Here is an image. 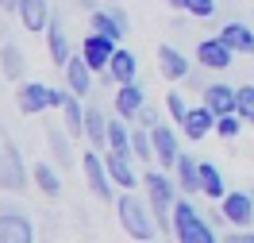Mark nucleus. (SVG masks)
Wrapping results in <instances>:
<instances>
[{
  "mask_svg": "<svg viewBox=\"0 0 254 243\" xmlns=\"http://www.w3.org/2000/svg\"><path fill=\"white\" fill-rule=\"evenodd\" d=\"M185 85H189V89H200V93H204V89H208V81H204V66H200V74H192V70H189V74H185Z\"/></svg>",
  "mask_w": 254,
  "mask_h": 243,
  "instance_id": "obj_36",
  "label": "nucleus"
},
{
  "mask_svg": "<svg viewBox=\"0 0 254 243\" xmlns=\"http://www.w3.org/2000/svg\"><path fill=\"white\" fill-rule=\"evenodd\" d=\"M0 70H4V78H8V81H23L27 58H23V50H19L16 43H4V47H0Z\"/></svg>",
  "mask_w": 254,
  "mask_h": 243,
  "instance_id": "obj_27",
  "label": "nucleus"
},
{
  "mask_svg": "<svg viewBox=\"0 0 254 243\" xmlns=\"http://www.w3.org/2000/svg\"><path fill=\"white\" fill-rule=\"evenodd\" d=\"M220 39L227 47L235 50V54H254V27H247L243 19H231V23H223Z\"/></svg>",
  "mask_w": 254,
  "mask_h": 243,
  "instance_id": "obj_23",
  "label": "nucleus"
},
{
  "mask_svg": "<svg viewBox=\"0 0 254 243\" xmlns=\"http://www.w3.org/2000/svg\"><path fill=\"white\" fill-rule=\"evenodd\" d=\"M220 216L227 220V224H235V228L254 224V197L247 193V189H231V193H223Z\"/></svg>",
  "mask_w": 254,
  "mask_h": 243,
  "instance_id": "obj_6",
  "label": "nucleus"
},
{
  "mask_svg": "<svg viewBox=\"0 0 254 243\" xmlns=\"http://www.w3.org/2000/svg\"><path fill=\"white\" fill-rule=\"evenodd\" d=\"M89 27H93V31L112 35V39L120 43V39L131 31V19H127L124 8H93V16H89Z\"/></svg>",
  "mask_w": 254,
  "mask_h": 243,
  "instance_id": "obj_9",
  "label": "nucleus"
},
{
  "mask_svg": "<svg viewBox=\"0 0 254 243\" xmlns=\"http://www.w3.org/2000/svg\"><path fill=\"white\" fill-rule=\"evenodd\" d=\"M185 135H189L192 143H200V139H208L212 131H216V112L208 108V104H196V108H189V116H185Z\"/></svg>",
  "mask_w": 254,
  "mask_h": 243,
  "instance_id": "obj_18",
  "label": "nucleus"
},
{
  "mask_svg": "<svg viewBox=\"0 0 254 243\" xmlns=\"http://www.w3.org/2000/svg\"><path fill=\"white\" fill-rule=\"evenodd\" d=\"M243 124H247V120L239 112H223V116H216V135H220V139H235L239 131H243Z\"/></svg>",
  "mask_w": 254,
  "mask_h": 243,
  "instance_id": "obj_33",
  "label": "nucleus"
},
{
  "mask_svg": "<svg viewBox=\"0 0 254 243\" xmlns=\"http://www.w3.org/2000/svg\"><path fill=\"white\" fill-rule=\"evenodd\" d=\"M200 97H204V104L216 116L235 112V89H231V85H223V81H208V89L200 93Z\"/></svg>",
  "mask_w": 254,
  "mask_h": 243,
  "instance_id": "obj_25",
  "label": "nucleus"
},
{
  "mask_svg": "<svg viewBox=\"0 0 254 243\" xmlns=\"http://www.w3.org/2000/svg\"><path fill=\"white\" fill-rule=\"evenodd\" d=\"M35 224L31 216H23L16 209H0V243H35Z\"/></svg>",
  "mask_w": 254,
  "mask_h": 243,
  "instance_id": "obj_7",
  "label": "nucleus"
},
{
  "mask_svg": "<svg viewBox=\"0 0 254 243\" xmlns=\"http://www.w3.org/2000/svg\"><path fill=\"white\" fill-rule=\"evenodd\" d=\"M131 151H104V162H108V174H112V181L120 185V189H135L139 185V174H135V166H131Z\"/></svg>",
  "mask_w": 254,
  "mask_h": 243,
  "instance_id": "obj_11",
  "label": "nucleus"
},
{
  "mask_svg": "<svg viewBox=\"0 0 254 243\" xmlns=\"http://www.w3.org/2000/svg\"><path fill=\"white\" fill-rule=\"evenodd\" d=\"M139 124H143V128H154V124H158V112H154L150 104H143V112H139Z\"/></svg>",
  "mask_w": 254,
  "mask_h": 243,
  "instance_id": "obj_37",
  "label": "nucleus"
},
{
  "mask_svg": "<svg viewBox=\"0 0 254 243\" xmlns=\"http://www.w3.org/2000/svg\"><path fill=\"white\" fill-rule=\"evenodd\" d=\"M112 4H116V0H112Z\"/></svg>",
  "mask_w": 254,
  "mask_h": 243,
  "instance_id": "obj_41",
  "label": "nucleus"
},
{
  "mask_svg": "<svg viewBox=\"0 0 254 243\" xmlns=\"http://www.w3.org/2000/svg\"><path fill=\"white\" fill-rule=\"evenodd\" d=\"M131 155L139 162H154V139H150V128H139L131 131Z\"/></svg>",
  "mask_w": 254,
  "mask_h": 243,
  "instance_id": "obj_31",
  "label": "nucleus"
},
{
  "mask_svg": "<svg viewBox=\"0 0 254 243\" xmlns=\"http://www.w3.org/2000/svg\"><path fill=\"white\" fill-rule=\"evenodd\" d=\"M223 193H227V185H223V174L216 162H200V197H208V201H223Z\"/></svg>",
  "mask_w": 254,
  "mask_h": 243,
  "instance_id": "obj_26",
  "label": "nucleus"
},
{
  "mask_svg": "<svg viewBox=\"0 0 254 243\" xmlns=\"http://www.w3.org/2000/svg\"><path fill=\"white\" fill-rule=\"evenodd\" d=\"M0 189L4 193L27 189V166H23V155L12 139H4V151H0Z\"/></svg>",
  "mask_w": 254,
  "mask_h": 243,
  "instance_id": "obj_5",
  "label": "nucleus"
},
{
  "mask_svg": "<svg viewBox=\"0 0 254 243\" xmlns=\"http://www.w3.org/2000/svg\"><path fill=\"white\" fill-rule=\"evenodd\" d=\"M227 240H231V243H254V232H251V228H239V232H231Z\"/></svg>",
  "mask_w": 254,
  "mask_h": 243,
  "instance_id": "obj_38",
  "label": "nucleus"
},
{
  "mask_svg": "<svg viewBox=\"0 0 254 243\" xmlns=\"http://www.w3.org/2000/svg\"><path fill=\"white\" fill-rule=\"evenodd\" d=\"M235 112L247 120V124H254V81L251 85H239L235 89Z\"/></svg>",
  "mask_w": 254,
  "mask_h": 243,
  "instance_id": "obj_32",
  "label": "nucleus"
},
{
  "mask_svg": "<svg viewBox=\"0 0 254 243\" xmlns=\"http://www.w3.org/2000/svg\"><path fill=\"white\" fill-rule=\"evenodd\" d=\"M166 4H174V8H181V0H166Z\"/></svg>",
  "mask_w": 254,
  "mask_h": 243,
  "instance_id": "obj_40",
  "label": "nucleus"
},
{
  "mask_svg": "<svg viewBox=\"0 0 254 243\" xmlns=\"http://www.w3.org/2000/svg\"><path fill=\"white\" fill-rule=\"evenodd\" d=\"M47 54H50V62L54 66H62L73 58V50H69V39H65V27H62V16H50L47 23Z\"/></svg>",
  "mask_w": 254,
  "mask_h": 243,
  "instance_id": "obj_15",
  "label": "nucleus"
},
{
  "mask_svg": "<svg viewBox=\"0 0 254 243\" xmlns=\"http://www.w3.org/2000/svg\"><path fill=\"white\" fill-rule=\"evenodd\" d=\"M85 139L100 151V147H108V116H104V108L100 104H85Z\"/></svg>",
  "mask_w": 254,
  "mask_h": 243,
  "instance_id": "obj_22",
  "label": "nucleus"
},
{
  "mask_svg": "<svg viewBox=\"0 0 254 243\" xmlns=\"http://www.w3.org/2000/svg\"><path fill=\"white\" fill-rule=\"evenodd\" d=\"M116 216H120V224H124V232L131 236V240H158V220H154V209H150V201H139V197L131 193V189H124V193L116 197Z\"/></svg>",
  "mask_w": 254,
  "mask_h": 243,
  "instance_id": "obj_1",
  "label": "nucleus"
},
{
  "mask_svg": "<svg viewBox=\"0 0 254 243\" xmlns=\"http://www.w3.org/2000/svg\"><path fill=\"white\" fill-rule=\"evenodd\" d=\"M231 58H235V50L227 47L220 35H216V39H200V43H196V62L204 66V70H227V66H231Z\"/></svg>",
  "mask_w": 254,
  "mask_h": 243,
  "instance_id": "obj_12",
  "label": "nucleus"
},
{
  "mask_svg": "<svg viewBox=\"0 0 254 243\" xmlns=\"http://www.w3.org/2000/svg\"><path fill=\"white\" fill-rule=\"evenodd\" d=\"M146 104V93L139 81H127V85H116V112L124 116V120H139Z\"/></svg>",
  "mask_w": 254,
  "mask_h": 243,
  "instance_id": "obj_14",
  "label": "nucleus"
},
{
  "mask_svg": "<svg viewBox=\"0 0 254 243\" xmlns=\"http://www.w3.org/2000/svg\"><path fill=\"white\" fill-rule=\"evenodd\" d=\"M108 147L112 151H131V128H127V120L120 112L108 120ZM108 147H104V151H108Z\"/></svg>",
  "mask_w": 254,
  "mask_h": 243,
  "instance_id": "obj_30",
  "label": "nucleus"
},
{
  "mask_svg": "<svg viewBox=\"0 0 254 243\" xmlns=\"http://www.w3.org/2000/svg\"><path fill=\"white\" fill-rule=\"evenodd\" d=\"M146 185V201H150V209H154V220H158V228H166V232H174V205H177V178H170L166 170H150L143 178Z\"/></svg>",
  "mask_w": 254,
  "mask_h": 243,
  "instance_id": "obj_2",
  "label": "nucleus"
},
{
  "mask_svg": "<svg viewBox=\"0 0 254 243\" xmlns=\"http://www.w3.org/2000/svg\"><path fill=\"white\" fill-rule=\"evenodd\" d=\"M16 16H19V23L27 27V31H47V23H50V4L47 0H19L16 4Z\"/></svg>",
  "mask_w": 254,
  "mask_h": 243,
  "instance_id": "obj_19",
  "label": "nucleus"
},
{
  "mask_svg": "<svg viewBox=\"0 0 254 243\" xmlns=\"http://www.w3.org/2000/svg\"><path fill=\"white\" fill-rule=\"evenodd\" d=\"M158 70L166 81H185L189 74V58H185V50H177L174 43H162L158 47Z\"/></svg>",
  "mask_w": 254,
  "mask_h": 243,
  "instance_id": "obj_17",
  "label": "nucleus"
},
{
  "mask_svg": "<svg viewBox=\"0 0 254 243\" xmlns=\"http://www.w3.org/2000/svg\"><path fill=\"white\" fill-rule=\"evenodd\" d=\"M62 124H65V131L77 139V135H85V104L77 100V93L69 89V100L62 104Z\"/></svg>",
  "mask_w": 254,
  "mask_h": 243,
  "instance_id": "obj_28",
  "label": "nucleus"
},
{
  "mask_svg": "<svg viewBox=\"0 0 254 243\" xmlns=\"http://www.w3.org/2000/svg\"><path fill=\"white\" fill-rule=\"evenodd\" d=\"M93 74H96V70L85 62V54H73V58L65 62V85H69L77 97H85V93L93 89Z\"/></svg>",
  "mask_w": 254,
  "mask_h": 243,
  "instance_id": "obj_21",
  "label": "nucleus"
},
{
  "mask_svg": "<svg viewBox=\"0 0 254 243\" xmlns=\"http://www.w3.org/2000/svg\"><path fill=\"white\" fill-rule=\"evenodd\" d=\"M116 39L112 35H104V31H89V39L81 43V54H85V62L93 66V70H108V62H112V54H116Z\"/></svg>",
  "mask_w": 254,
  "mask_h": 243,
  "instance_id": "obj_10",
  "label": "nucleus"
},
{
  "mask_svg": "<svg viewBox=\"0 0 254 243\" xmlns=\"http://www.w3.org/2000/svg\"><path fill=\"white\" fill-rule=\"evenodd\" d=\"M108 74H112L116 85H127V81L139 78V58L127 47H116V54H112V62H108Z\"/></svg>",
  "mask_w": 254,
  "mask_h": 243,
  "instance_id": "obj_24",
  "label": "nucleus"
},
{
  "mask_svg": "<svg viewBox=\"0 0 254 243\" xmlns=\"http://www.w3.org/2000/svg\"><path fill=\"white\" fill-rule=\"evenodd\" d=\"M81 174H85V185H89V193L96 201H116V181H112L108 162L96 147H89V155L81 159Z\"/></svg>",
  "mask_w": 254,
  "mask_h": 243,
  "instance_id": "obj_4",
  "label": "nucleus"
},
{
  "mask_svg": "<svg viewBox=\"0 0 254 243\" xmlns=\"http://www.w3.org/2000/svg\"><path fill=\"white\" fill-rule=\"evenodd\" d=\"M16 4L19 0H0V8H8V12H16Z\"/></svg>",
  "mask_w": 254,
  "mask_h": 243,
  "instance_id": "obj_39",
  "label": "nucleus"
},
{
  "mask_svg": "<svg viewBox=\"0 0 254 243\" xmlns=\"http://www.w3.org/2000/svg\"><path fill=\"white\" fill-rule=\"evenodd\" d=\"M31 174H35V185H39L47 197H58V193H62V178H58V170H54L50 162H35Z\"/></svg>",
  "mask_w": 254,
  "mask_h": 243,
  "instance_id": "obj_29",
  "label": "nucleus"
},
{
  "mask_svg": "<svg viewBox=\"0 0 254 243\" xmlns=\"http://www.w3.org/2000/svg\"><path fill=\"white\" fill-rule=\"evenodd\" d=\"M181 12H189V16H196V19H212L220 12V4H216V0H181Z\"/></svg>",
  "mask_w": 254,
  "mask_h": 243,
  "instance_id": "obj_34",
  "label": "nucleus"
},
{
  "mask_svg": "<svg viewBox=\"0 0 254 243\" xmlns=\"http://www.w3.org/2000/svg\"><path fill=\"white\" fill-rule=\"evenodd\" d=\"M166 112H170V120H174L177 128H181V124H185V116H189V104H185V97H181V93H166Z\"/></svg>",
  "mask_w": 254,
  "mask_h": 243,
  "instance_id": "obj_35",
  "label": "nucleus"
},
{
  "mask_svg": "<svg viewBox=\"0 0 254 243\" xmlns=\"http://www.w3.org/2000/svg\"><path fill=\"white\" fill-rule=\"evenodd\" d=\"M150 139H154V166H162V170H174L177 155H181L177 131L166 128V124H154V128H150Z\"/></svg>",
  "mask_w": 254,
  "mask_h": 243,
  "instance_id": "obj_8",
  "label": "nucleus"
},
{
  "mask_svg": "<svg viewBox=\"0 0 254 243\" xmlns=\"http://www.w3.org/2000/svg\"><path fill=\"white\" fill-rule=\"evenodd\" d=\"M16 104L23 116H39L50 108V85H43V81H27V85H19L16 93Z\"/></svg>",
  "mask_w": 254,
  "mask_h": 243,
  "instance_id": "obj_13",
  "label": "nucleus"
},
{
  "mask_svg": "<svg viewBox=\"0 0 254 243\" xmlns=\"http://www.w3.org/2000/svg\"><path fill=\"white\" fill-rule=\"evenodd\" d=\"M47 131V143H50V151H54V159L62 162V170H69V166H77V155H73V135L65 128H58V124H50V128H43Z\"/></svg>",
  "mask_w": 254,
  "mask_h": 243,
  "instance_id": "obj_20",
  "label": "nucleus"
},
{
  "mask_svg": "<svg viewBox=\"0 0 254 243\" xmlns=\"http://www.w3.org/2000/svg\"><path fill=\"white\" fill-rule=\"evenodd\" d=\"M174 178H177V189H181L185 197H196V193H200V159H192V155H177Z\"/></svg>",
  "mask_w": 254,
  "mask_h": 243,
  "instance_id": "obj_16",
  "label": "nucleus"
},
{
  "mask_svg": "<svg viewBox=\"0 0 254 243\" xmlns=\"http://www.w3.org/2000/svg\"><path fill=\"white\" fill-rule=\"evenodd\" d=\"M174 240L177 243H216V228L196 212L192 201L174 205Z\"/></svg>",
  "mask_w": 254,
  "mask_h": 243,
  "instance_id": "obj_3",
  "label": "nucleus"
}]
</instances>
